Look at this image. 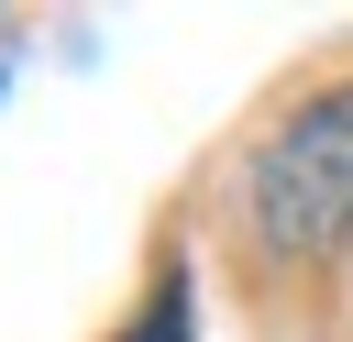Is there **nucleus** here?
Instances as JSON below:
<instances>
[{
	"instance_id": "obj_1",
	"label": "nucleus",
	"mask_w": 353,
	"mask_h": 342,
	"mask_svg": "<svg viewBox=\"0 0 353 342\" xmlns=\"http://www.w3.org/2000/svg\"><path fill=\"white\" fill-rule=\"evenodd\" d=\"M232 232L254 265H342L353 254V77L298 99L232 188Z\"/></svg>"
},
{
	"instance_id": "obj_2",
	"label": "nucleus",
	"mask_w": 353,
	"mask_h": 342,
	"mask_svg": "<svg viewBox=\"0 0 353 342\" xmlns=\"http://www.w3.org/2000/svg\"><path fill=\"white\" fill-rule=\"evenodd\" d=\"M176 331H188V287H176V276H165V298H154V320H143V331H132V342H176Z\"/></svg>"
},
{
	"instance_id": "obj_3",
	"label": "nucleus",
	"mask_w": 353,
	"mask_h": 342,
	"mask_svg": "<svg viewBox=\"0 0 353 342\" xmlns=\"http://www.w3.org/2000/svg\"><path fill=\"white\" fill-rule=\"evenodd\" d=\"M331 342H353V320H342V331H331Z\"/></svg>"
}]
</instances>
